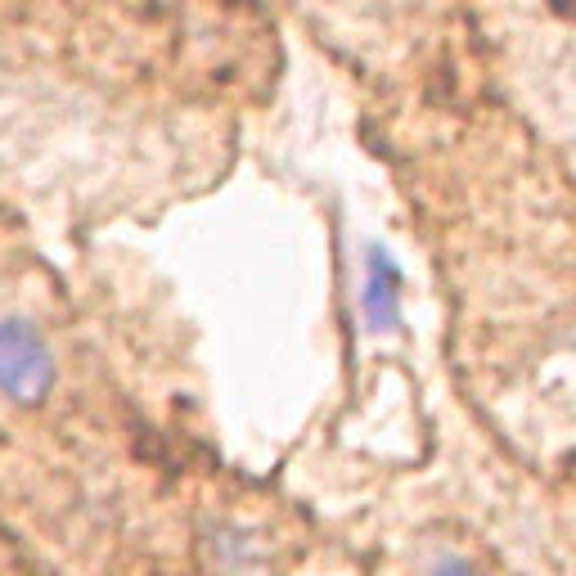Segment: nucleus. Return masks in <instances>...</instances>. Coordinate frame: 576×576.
Listing matches in <instances>:
<instances>
[{"label": "nucleus", "mask_w": 576, "mask_h": 576, "mask_svg": "<svg viewBox=\"0 0 576 576\" xmlns=\"http://www.w3.org/2000/svg\"><path fill=\"white\" fill-rule=\"evenodd\" d=\"M54 383V356L27 320H0V392L9 401H36Z\"/></svg>", "instance_id": "obj_1"}, {"label": "nucleus", "mask_w": 576, "mask_h": 576, "mask_svg": "<svg viewBox=\"0 0 576 576\" xmlns=\"http://www.w3.org/2000/svg\"><path fill=\"white\" fill-rule=\"evenodd\" d=\"M369 329H396L401 320V275L383 252H369V270H365V293H360Z\"/></svg>", "instance_id": "obj_2"}, {"label": "nucleus", "mask_w": 576, "mask_h": 576, "mask_svg": "<svg viewBox=\"0 0 576 576\" xmlns=\"http://www.w3.org/2000/svg\"><path fill=\"white\" fill-rule=\"evenodd\" d=\"M432 576H477L468 563H459V558H437V567H432Z\"/></svg>", "instance_id": "obj_3"}]
</instances>
